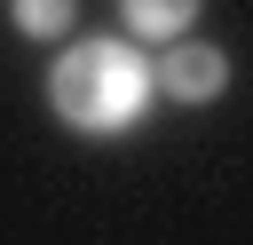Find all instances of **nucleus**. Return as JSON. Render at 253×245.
<instances>
[{"label": "nucleus", "mask_w": 253, "mask_h": 245, "mask_svg": "<svg viewBox=\"0 0 253 245\" xmlns=\"http://www.w3.org/2000/svg\"><path fill=\"white\" fill-rule=\"evenodd\" d=\"M47 111L71 126V134H126L142 126L150 111V55L134 40H71L55 63H47Z\"/></svg>", "instance_id": "f257e3e1"}, {"label": "nucleus", "mask_w": 253, "mask_h": 245, "mask_svg": "<svg viewBox=\"0 0 253 245\" xmlns=\"http://www.w3.org/2000/svg\"><path fill=\"white\" fill-rule=\"evenodd\" d=\"M198 8L206 0H119V16H126V32L134 40H190V24H198Z\"/></svg>", "instance_id": "7ed1b4c3"}, {"label": "nucleus", "mask_w": 253, "mask_h": 245, "mask_svg": "<svg viewBox=\"0 0 253 245\" xmlns=\"http://www.w3.org/2000/svg\"><path fill=\"white\" fill-rule=\"evenodd\" d=\"M71 16H79V0H8V24L24 40H63Z\"/></svg>", "instance_id": "20e7f679"}, {"label": "nucleus", "mask_w": 253, "mask_h": 245, "mask_svg": "<svg viewBox=\"0 0 253 245\" xmlns=\"http://www.w3.org/2000/svg\"><path fill=\"white\" fill-rule=\"evenodd\" d=\"M229 87V55L213 40H166V55L150 63V95H174V103H213Z\"/></svg>", "instance_id": "f03ea898"}]
</instances>
